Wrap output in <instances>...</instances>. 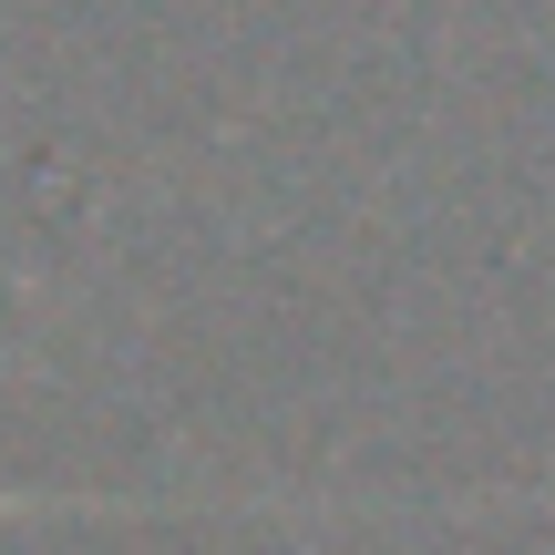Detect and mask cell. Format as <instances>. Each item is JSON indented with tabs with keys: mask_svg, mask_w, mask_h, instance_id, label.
Wrapping results in <instances>:
<instances>
[{
	"mask_svg": "<svg viewBox=\"0 0 555 555\" xmlns=\"http://www.w3.org/2000/svg\"><path fill=\"white\" fill-rule=\"evenodd\" d=\"M0 515H155V504H93V494H0Z\"/></svg>",
	"mask_w": 555,
	"mask_h": 555,
	"instance_id": "6da1fadb",
	"label": "cell"
}]
</instances>
